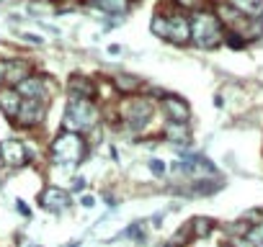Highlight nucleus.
<instances>
[{"instance_id": "nucleus-7", "label": "nucleus", "mask_w": 263, "mask_h": 247, "mask_svg": "<svg viewBox=\"0 0 263 247\" xmlns=\"http://www.w3.org/2000/svg\"><path fill=\"white\" fill-rule=\"evenodd\" d=\"M39 206L44 211H52V214H60L70 206V191L65 188H57V186H49L39 193Z\"/></svg>"}, {"instance_id": "nucleus-19", "label": "nucleus", "mask_w": 263, "mask_h": 247, "mask_svg": "<svg viewBox=\"0 0 263 247\" xmlns=\"http://www.w3.org/2000/svg\"><path fill=\"white\" fill-rule=\"evenodd\" d=\"M242 237L248 239L250 247H263V219H258L255 224H250L248 232H245Z\"/></svg>"}, {"instance_id": "nucleus-12", "label": "nucleus", "mask_w": 263, "mask_h": 247, "mask_svg": "<svg viewBox=\"0 0 263 247\" xmlns=\"http://www.w3.org/2000/svg\"><path fill=\"white\" fill-rule=\"evenodd\" d=\"M18 108H21V95L16 93V88H0V111L13 121Z\"/></svg>"}, {"instance_id": "nucleus-21", "label": "nucleus", "mask_w": 263, "mask_h": 247, "mask_svg": "<svg viewBox=\"0 0 263 247\" xmlns=\"http://www.w3.org/2000/svg\"><path fill=\"white\" fill-rule=\"evenodd\" d=\"M153 34L160 36V39L168 36V16H163V13H155L153 16Z\"/></svg>"}, {"instance_id": "nucleus-20", "label": "nucleus", "mask_w": 263, "mask_h": 247, "mask_svg": "<svg viewBox=\"0 0 263 247\" xmlns=\"http://www.w3.org/2000/svg\"><path fill=\"white\" fill-rule=\"evenodd\" d=\"M219 186H222L219 180H217V183H214V180H196V183L191 186V191H194L191 196H212V193H217Z\"/></svg>"}, {"instance_id": "nucleus-13", "label": "nucleus", "mask_w": 263, "mask_h": 247, "mask_svg": "<svg viewBox=\"0 0 263 247\" xmlns=\"http://www.w3.org/2000/svg\"><path fill=\"white\" fill-rule=\"evenodd\" d=\"M70 98H83V100H93L96 98V88L88 77L83 75H72L70 77Z\"/></svg>"}, {"instance_id": "nucleus-28", "label": "nucleus", "mask_w": 263, "mask_h": 247, "mask_svg": "<svg viewBox=\"0 0 263 247\" xmlns=\"http://www.w3.org/2000/svg\"><path fill=\"white\" fill-rule=\"evenodd\" d=\"M83 188H85V180H83V178H72V191H78V193H80Z\"/></svg>"}, {"instance_id": "nucleus-25", "label": "nucleus", "mask_w": 263, "mask_h": 247, "mask_svg": "<svg viewBox=\"0 0 263 247\" xmlns=\"http://www.w3.org/2000/svg\"><path fill=\"white\" fill-rule=\"evenodd\" d=\"M18 36H21L24 42H31V44H39V47L44 44V39H42L39 34H18Z\"/></svg>"}, {"instance_id": "nucleus-4", "label": "nucleus", "mask_w": 263, "mask_h": 247, "mask_svg": "<svg viewBox=\"0 0 263 247\" xmlns=\"http://www.w3.org/2000/svg\"><path fill=\"white\" fill-rule=\"evenodd\" d=\"M101 121V111L93 100H83V98H70V106H67V127L78 129L80 132H88L93 129L96 123ZM70 129V132H72Z\"/></svg>"}, {"instance_id": "nucleus-32", "label": "nucleus", "mask_w": 263, "mask_h": 247, "mask_svg": "<svg viewBox=\"0 0 263 247\" xmlns=\"http://www.w3.org/2000/svg\"><path fill=\"white\" fill-rule=\"evenodd\" d=\"M108 54H111V57L121 54V44H111V47H108Z\"/></svg>"}, {"instance_id": "nucleus-5", "label": "nucleus", "mask_w": 263, "mask_h": 247, "mask_svg": "<svg viewBox=\"0 0 263 247\" xmlns=\"http://www.w3.org/2000/svg\"><path fill=\"white\" fill-rule=\"evenodd\" d=\"M47 116V100H21V108L16 113V123H21L24 129H34L44 121Z\"/></svg>"}, {"instance_id": "nucleus-29", "label": "nucleus", "mask_w": 263, "mask_h": 247, "mask_svg": "<svg viewBox=\"0 0 263 247\" xmlns=\"http://www.w3.org/2000/svg\"><path fill=\"white\" fill-rule=\"evenodd\" d=\"M80 203H83L85 209H93V206H96V198H93V196H83V198H80Z\"/></svg>"}, {"instance_id": "nucleus-30", "label": "nucleus", "mask_w": 263, "mask_h": 247, "mask_svg": "<svg viewBox=\"0 0 263 247\" xmlns=\"http://www.w3.org/2000/svg\"><path fill=\"white\" fill-rule=\"evenodd\" d=\"M18 247H42V244H36V242H31L26 237H18Z\"/></svg>"}, {"instance_id": "nucleus-15", "label": "nucleus", "mask_w": 263, "mask_h": 247, "mask_svg": "<svg viewBox=\"0 0 263 247\" xmlns=\"http://www.w3.org/2000/svg\"><path fill=\"white\" fill-rule=\"evenodd\" d=\"M163 137H165L168 142H173V145H189V142H191V132H189L186 123H173V121H168Z\"/></svg>"}, {"instance_id": "nucleus-9", "label": "nucleus", "mask_w": 263, "mask_h": 247, "mask_svg": "<svg viewBox=\"0 0 263 247\" xmlns=\"http://www.w3.org/2000/svg\"><path fill=\"white\" fill-rule=\"evenodd\" d=\"M160 108H163L165 118L173 121V123H186L189 116H191L189 103H186L183 98H178V95H168V93H165V95L160 98Z\"/></svg>"}, {"instance_id": "nucleus-2", "label": "nucleus", "mask_w": 263, "mask_h": 247, "mask_svg": "<svg viewBox=\"0 0 263 247\" xmlns=\"http://www.w3.org/2000/svg\"><path fill=\"white\" fill-rule=\"evenodd\" d=\"M189 21H191V39H194L196 47H201V49H214V47L224 39L222 24H219V18H217L212 11H196Z\"/></svg>"}, {"instance_id": "nucleus-31", "label": "nucleus", "mask_w": 263, "mask_h": 247, "mask_svg": "<svg viewBox=\"0 0 263 247\" xmlns=\"http://www.w3.org/2000/svg\"><path fill=\"white\" fill-rule=\"evenodd\" d=\"M6 85V59H0V88Z\"/></svg>"}, {"instance_id": "nucleus-6", "label": "nucleus", "mask_w": 263, "mask_h": 247, "mask_svg": "<svg viewBox=\"0 0 263 247\" xmlns=\"http://www.w3.org/2000/svg\"><path fill=\"white\" fill-rule=\"evenodd\" d=\"M165 42H171L176 47H186L191 42V21L183 13L168 16V36H165Z\"/></svg>"}, {"instance_id": "nucleus-26", "label": "nucleus", "mask_w": 263, "mask_h": 247, "mask_svg": "<svg viewBox=\"0 0 263 247\" xmlns=\"http://www.w3.org/2000/svg\"><path fill=\"white\" fill-rule=\"evenodd\" d=\"M16 211H18L24 219H31V211H29V206H26L24 201H16Z\"/></svg>"}, {"instance_id": "nucleus-8", "label": "nucleus", "mask_w": 263, "mask_h": 247, "mask_svg": "<svg viewBox=\"0 0 263 247\" xmlns=\"http://www.w3.org/2000/svg\"><path fill=\"white\" fill-rule=\"evenodd\" d=\"M0 160H3L8 168H21L29 162V152H26V145L18 142V139H6L0 142Z\"/></svg>"}, {"instance_id": "nucleus-17", "label": "nucleus", "mask_w": 263, "mask_h": 247, "mask_svg": "<svg viewBox=\"0 0 263 247\" xmlns=\"http://www.w3.org/2000/svg\"><path fill=\"white\" fill-rule=\"evenodd\" d=\"M189 232H191L194 237H209V234L214 232V221H212L209 216H194L191 224H189Z\"/></svg>"}, {"instance_id": "nucleus-10", "label": "nucleus", "mask_w": 263, "mask_h": 247, "mask_svg": "<svg viewBox=\"0 0 263 247\" xmlns=\"http://www.w3.org/2000/svg\"><path fill=\"white\" fill-rule=\"evenodd\" d=\"M16 93L21 95V100H44L47 98L44 77L42 75H29L24 83L16 85Z\"/></svg>"}, {"instance_id": "nucleus-18", "label": "nucleus", "mask_w": 263, "mask_h": 247, "mask_svg": "<svg viewBox=\"0 0 263 247\" xmlns=\"http://www.w3.org/2000/svg\"><path fill=\"white\" fill-rule=\"evenodd\" d=\"M93 3H96V8H101L103 13L119 16V13H124V11H126L129 0H93Z\"/></svg>"}, {"instance_id": "nucleus-24", "label": "nucleus", "mask_w": 263, "mask_h": 247, "mask_svg": "<svg viewBox=\"0 0 263 247\" xmlns=\"http://www.w3.org/2000/svg\"><path fill=\"white\" fill-rule=\"evenodd\" d=\"M147 165H150V170H153V175H155V178H163V175L168 173V165H165L163 160H150Z\"/></svg>"}, {"instance_id": "nucleus-27", "label": "nucleus", "mask_w": 263, "mask_h": 247, "mask_svg": "<svg viewBox=\"0 0 263 247\" xmlns=\"http://www.w3.org/2000/svg\"><path fill=\"white\" fill-rule=\"evenodd\" d=\"M178 6H183V8H199L201 6V0H176Z\"/></svg>"}, {"instance_id": "nucleus-16", "label": "nucleus", "mask_w": 263, "mask_h": 247, "mask_svg": "<svg viewBox=\"0 0 263 247\" xmlns=\"http://www.w3.org/2000/svg\"><path fill=\"white\" fill-rule=\"evenodd\" d=\"M114 85H116V90H121V93H137V90H142V80L135 77V75H126V72L116 75V77H114Z\"/></svg>"}, {"instance_id": "nucleus-11", "label": "nucleus", "mask_w": 263, "mask_h": 247, "mask_svg": "<svg viewBox=\"0 0 263 247\" xmlns=\"http://www.w3.org/2000/svg\"><path fill=\"white\" fill-rule=\"evenodd\" d=\"M31 75V65L24 59H6V85H18Z\"/></svg>"}, {"instance_id": "nucleus-23", "label": "nucleus", "mask_w": 263, "mask_h": 247, "mask_svg": "<svg viewBox=\"0 0 263 247\" xmlns=\"http://www.w3.org/2000/svg\"><path fill=\"white\" fill-rule=\"evenodd\" d=\"M224 42L232 47V49H242L245 47V39L240 36V34H235V31H230V34H224Z\"/></svg>"}, {"instance_id": "nucleus-14", "label": "nucleus", "mask_w": 263, "mask_h": 247, "mask_svg": "<svg viewBox=\"0 0 263 247\" xmlns=\"http://www.w3.org/2000/svg\"><path fill=\"white\" fill-rule=\"evenodd\" d=\"M230 6L245 18H260L263 16V0H230Z\"/></svg>"}, {"instance_id": "nucleus-3", "label": "nucleus", "mask_w": 263, "mask_h": 247, "mask_svg": "<svg viewBox=\"0 0 263 247\" xmlns=\"http://www.w3.org/2000/svg\"><path fill=\"white\" fill-rule=\"evenodd\" d=\"M153 113H155V108H153V100L150 98H126L121 106H119V116L126 121V127L132 129V132H140V129H145L147 123H150V118H153Z\"/></svg>"}, {"instance_id": "nucleus-22", "label": "nucleus", "mask_w": 263, "mask_h": 247, "mask_svg": "<svg viewBox=\"0 0 263 247\" xmlns=\"http://www.w3.org/2000/svg\"><path fill=\"white\" fill-rule=\"evenodd\" d=\"M121 237H129V239H145V221H135V224H129Z\"/></svg>"}, {"instance_id": "nucleus-1", "label": "nucleus", "mask_w": 263, "mask_h": 247, "mask_svg": "<svg viewBox=\"0 0 263 247\" xmlns=\"http://www.w3.org/2000/svg\"><path fill=\"white\" fill-rule=\"evenodd\" d=\"M49 152H52V160H54V162L72 168V165H78L80 160H85V155H88V142H85V137L78 134V132H60V134L54 137Z\"/></svg>"}]
</instances>
